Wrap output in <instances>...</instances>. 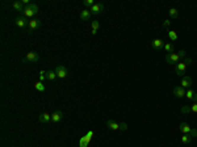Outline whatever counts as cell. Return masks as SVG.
<instances>
[{"instance_id": "6da1fadb", "label": "cell", "mask_w": 197, "mask_h": 147, "mask_svg": "<svg viewBox=\"0 0 197 147\" xmlns=\"http://www.w3.org/2000/svg\"><path fill=\"white\" fill-rule=\"evenodd\" d=\"M179 130L183 134H190L192 137H197V129L190 127L187 122H181V124L179 125Z\"/></svg>"}, {"instance_id": "7a4b0ae2", "label": "cell", "mask_w": 197, "mask_h": 147, "mask_svg": "<svg viewBox=\"0 0 197 147\" xmlns=\"http://www.w3.org/2000/svg\"><path fill=\"white\" fill-rule=\"evenodd\" d=\"M37 13H38V7H37V4H33V3L30 5H28V7H25V9H24V16L26 18L33 17Z\"/></svg>"}, {"instance_id": "3957f363", "label": "cell", "mask_w": 197, "mask_h": 147, "mask_svg": "<svg viewBox=\"0 0 197 147\" xmlns=\"http://www.w3.org/2000/svg\"><path fill=\"white\" fill-rule=\"evenodd\" d=\"M181 60L180 55H179L177 53H172V54H167L166 55V62H167L168 64H176Z\"/></svg>"}, {"instance_id": "277c9868", "label": "cell", "mask_w": 197, "mask_h": 147, "mask_svg": "<svg viewBox=\"0 0 197 147\" xmlns=\"http://www.w3.org/2000/svg\"><path fill=\"white\" fill-rule=\"evenodd\" d=\"M54 71H55V74H57V78H59V79H65L68 74L67 68H66L65 66H57Z\"/></svg>"}, {"instance_id": "5b68a950", "label": "cell", "mask_w": 197, "mask_h": 147, "mask_svg": "<svg viewBox=\"0 0 197 147\" xmlns=\"http://www.w3.org/2000/svg\"><path fill=\"white\" fill-rule=\"evenodd\" d=\"M39 60V55L37 53H34V51H30V53L26 54V57L24 58L23 62H33V63H37Z\"/></svg>"}, {"instance_id": "8992f818", "label": "cell", "mask_w": 197, "mask_h": 147, "mask_svg": "<svg viewBox=\"0 0 197 147\" xmlns=\"http://www.w3.org/2000/svg\"><path fill=\"white\" fill-rule=\"evenodd\" d=\"M175 71H176V75L177 76H181V78H183V76H185L184 74H185V71H187V64L184 63V62H179L176 64V70H175Z\"/></svg>"}, {"instance_id": "52a82bcc", "label": "cell", "mask_w": 197, "mask_h": 147, "mask_svg": "<svg viewBox=\"0 0 197 147\" xmlns=\"http://www.w3.org/2000/svg\"><path fill=\"white\" fill-rule=\"evenodd\" d=\"M104 9H105L104 4H101V3H95V5H93L89 11H91V13H92V15H100V13L104 12Z\"/></svg>"}, {"instance_id": "ba28073f", "label": "cell", "mask_w": 197, "mask_h": 147, "mask_svg": "<svg viewBox=\"0 0 197 147\" xmlns=\"http://www.w3.org/2000/svg\"><path fill=\"white\" fill-rule=\"evenodd\" d=\"M29 18H26L25 16H20L16 18V25L19 28H25V26H29Z\"/></svg>"}, {"instance_id": "9c48e42d", "label": "cell", "mask_w": 197, "mask_h": 147, "mask_svg": "<svg viewBox=\"0 0 197 147\" xmlns=\"http://www.w3.org/2000/svg\"><path fill=\"white\" fill-rule=\"evenodd\" d=\"M174 95L176 97H179V99H181V97H185L187 95V90L183 87H180V85H177V87L174 88Z\"/></svg>"}, {"instance_id": "30bf717a", "label": "cell", "mask_w": 197, "mask_h": 147, "mask_svg": "<svg viewBox=\"0 0 197 147\" xmlns=\"http://www.w3.org/2000/svg\"><path fill=\"white\" fill-rule=\"evenodd\" d=\"M151 46H153V49H155V50H162V49L164 47V41H163L162 38H155L151 42Z\"/></svg>"}, {"instance_id": "8fae6325", "label": "cell", "mask_w": 197, "mask_h": 147, "mask_svg": "<svg viewBox=\"0 0 197 147\" xmlns=\"http://www.w3.org/2000/svg\"><path fill=\"white\" fill-rule=\"evenodd\" d=\"M190 85H192V78L190 76H183L181 78V82H180V87H183V88H189Z\"/></svg>"}, {"instance_id": "7c38bea8", "label": "cell", "mask_w": 197, "mask_h": 147, "mask_svg": "<svg viewBox=\"0 0 197 147\" xmlns=\"http://www.w3.org/2000/svg\"><path fill=\"white\" fill-rule=\"evenodd\" d=\"M39 26H41V21H39L38 18H32V20H30V23H29V30H30V33H32L33 30L38 29Z\"/></svg>"}, {"instance_id": "4fadbf2b", "label": "cell", "mask_w": 197, "mask_h": 147, "mask_svg": "<svg viewBox=\"0 0 197 147\" xmlns=\"http://www.w3.org/2000/svg\"><path fill=\"white\" fill-rule=\"evenodd\" d=\"M62 118H63V113L60 112V110H55L54 113H51V121L55 122V124L59 122Z\"/></svg>"}, {"instance_id": "5bb4252c", "label": "cell", "mask_w": 197, "mask_h": 147, "mask_svg": "<svg viewBox=\"0 0 197 147\" xmlns=\"http://www.w3.org/2000/svg\"><path fill=\"white\" fill-rule=\"evenodd\" d=\"M92 135H93V133H92V131H89V133L87 134L86 137L81 138V139H80V143H79V145H80V147H87V146H88L89 139H91V137H92Z\"/></svg>"}, {"instance_id": "9a60e30c", "label": "cell", "mask_w": 197, "mask_h": 147, "mask_svg": "<svg viewBox=\"0 0 197 147\" xmlns=\"http://www.w3.org/2000/svg\"><path fill=\"white\" fill-rule=\"evenodd\" d=\"M91 17H92V13H91V11L89 9H83V11L80 12V18L83 21H88V20H91Z\"/></svg>"}, {"instance_id": "2e32d148", "label": "cell", "mask_w": 197, "mask_h": 147, "mask_svg": "<svg viewBox=\"0 0 197 147\" xmlns=\"http://www.w3.org/2000/svg\"><path fill=\"white\" fill-rule=\"evenodd\" d=\"M107 126H108L109 130H113V131L120 130V124H117V122L113 121V119H109V121L107 122Z\"/></svg>"}, {"instance_id": "e0dca14e", "label": "cell", "mask_w": 197, "mask_h": 147, "mask_svg": "<svg viewBox=\"0 0 197 147\" xmlns=\"http://www.w3.org/2000/svg\"><path fill=\"white\" fill-rule=\"evenodd\" d=\"M51 119V114L50 113H42V114H39V122L41 124H47V122H50Z\"/></svg>"}, {"instance_id": "ac0fdd59", "label": "cell", "mask_w": 197, "mask_h": 147, "mask_svg": "<svg viewBox=\"0 0 197 147\" xmlns=\"http://www.w3.org/2000/svg\"><path fill=\"white\" fill-rule=\"evenodd\" d=\"M187 99L188 100H192L195 101V103H197V92L193 91V90H187Z\"/></svg>"}, {"instance_id": "d6986e66", "label": "cell", "mask_w": 197, "mask_h": 147, "mask_svg": "<svg viewBox=\"0 0 197 147\" xmlns=\"http://www.w3.org/2000/svg\"><path fill=\"white\" fill-rule=\"evenodd\" d=\"M12 7H13L15 11L23 12V13H24V9H25V7H24V4H23V1H13V3H12Z\"/></svg>"}, {"instance_id": "ffe728a7", "label": "cell", "mask_w": 197, "mask_h": 147, "mask_svg": "<svg viewBox=\"0 0 197 147\" xmlns=\"http://www.w3.org/2000/svg\"><path fill=\"white\" fill-rule=\"evenodd\" d=\"M91 28H92V36H95L96 33H97L99 28H100V23L97 20H93L92 24H91Z\"/></svg>"}, {"instance_id": "44dd1931", "label": "cell", "mask_w": 197, "mask_h": 147, "mask_svg": "<svg viewBox=\"0 0 197 147\" xmlns=\"http://www.w3.org/2000/svg\"><path fill=\"white\" fill-rule=\"evenodd\" d=\"M163 50H164L167 54H172V53H175V46L172 44H164Z\"/></svg>"}, {"instance_id": "7402d4cb", "label": "cell", "mask_w": 197, "mask_h": 147, "mask_svg": "<svg viewBox=\"0 0 197 147\" xmlns=\"http://www.w3.org/2000/svg\"><path fill=\"white\" fill-rule=\"evenodd\" d=\"M192 135L190 134H183V137H181V142L184 143V145H188V143L192 142Z\"/></svg>"}, {"instance_id": "603a6c76", "label": "cell", "mask_w": 197, "mask_h": 147, "mask_svg": "<svg viewBox=\"0 0 197 147\" xmlns=\"http://www.w3.org/2000/svg\"><path fill=\"white\" fill-rule=\"evenodd\" d=\"M34 88H36L37 91H39V92H45V91H46V87H45V84H44L42 82H37V83H36V84H34Z\"/></svg>"}, {"instance_id": "cb8c5ba5", "label": "cell", "mask_w": 197, "mask_h": 147, "mask_svg": "<svg viewBox=\"0 0 197 147\" xmlns=\"http://www.w3.org/2000/svg\"><path fill=\"white\" fill-rule=\"evenodd\" d=\"M168 37L171 41H177V38H179L176 30H168Z\"/></svg>"}, {"instance_id": "d4e9b609", "label": "cell", "mask_w": 197, "mask_h": 147, "mask_svg": "<svg viewBox=\"0 0 197 147\" xmlns=\"http://www.w3.org/2000/svg\"><path fill=\"white\" fill-rule=\"evenodd\" d=\"M168 13H169V17L171 18H177L179 17V11L176 8H171L168 11Z\"/></svg>"}, {"instance_id": "484cf974", "label": "cell", "mask_w": 197, "mask_h": 147, "mask_svg": "<svg viewBox=\"0 0 197 147\" xmlns=\"http://www.w3.org/2000/svg\"><path fill=\"white\" fill-rule=\"evenodd\" d=\"M55 78H57V74H55V71H51V70H49V71H46V79H47V80H54Z\"/></svg>"}, {"instance_id": "4316f807", "label": "cell", "mask_w": 197, "mask_h": 147, "mask_svg": "<svg viewBox=\"0 0 197 147\" xmlns=\"http://www.w3.org/2000/svg\"><path fill=\"white\" fill-rule=\"evenodd\" d=\"M45 80H47V79H46V71L42 70V71H39V82L44 83Z\"/></svg>"}, {"instance_id": "83f0119b", "label": "cell", "mask_w": 197, "mask_h": 147, "mask_svg": "<svg viewBox=\"0 0 197 147\" xmlns=\"http://www.w3.org/2000/svg\"><path fill=\"white\" fill-rule=\"evenodd\" d=\"M84 5H86L87 7V9H88V7H89V9L93 7V5H95V1H93V0H86V1H84Z\"/></svg>"}, {"instance_id": "f1b7e54d", "label": "cell", "mask_w": 197, "mask_h": 147, "mask_svg": "<svg viewBox=\"0 0 197 147\" xmlns=\"http://www.w3.org/2000/svg\"><path fill=\"white\" fill-rule=\"evenodd\" d=\"M190 113H197V103H193V105L189 106Z\"/></svg>"}, {"instance_id": "f546056e", "label": "cell", "mask_w": 197, "mask_h": 147, "mask_svg": "<svg viewBox=\"0 0 197 147\" xmlns=\"http://www.w3.org/2000/svg\"><path fill=\"white\" fill-rule=\"evenodd\" d=\"M120 130H122V131L128 130V125H126L125 122H121V124H120Z\"/></svg>"}, {"instance_id": "4dcf8cb0", "label": "cell", "mask_w": 197, "mask_h": 147, "mask_svg": "<svg viewBox=\"0 0 197 147\" xmlns=\"http://www.w3.org/2000/svg\"><path fill=\"white\" fill-rule=\"evenodd\" d=\"M179 55H180V58H181V59H184V58H185V50H180V51H179V53H177Z\"/></svg>"}, {"instance_id": "1f68e13d", "label": "cell", "mask_w": 197, "mask_h": 147, "mask_svg": "<svg viewBox=\"0 0 197 147\" xmlns=\"http://www.w3.org/2000/svg\"><path fill=\"white\" fill-rule=\"evenodd\" d=\"M169 24H171V20H169V18H167V20H166L164 23H163V26H164V28H168V26H169Z\"/></svg>"}, {"instance_id": "d6a6232c", "label": "cell", "mask_w": 197, "mask_h": 147, "mask_svg": "<svg viewBox=\"0 0 197 147\" xmlns=\"http://www.w3.org/2000/svg\"><path fill=\"white\" fill-rule=\"evenodd\" d=\"M184 63H185L187 66H188V64L192 63V59H190V58H184Z\"/></svg>"}]
</instances>
